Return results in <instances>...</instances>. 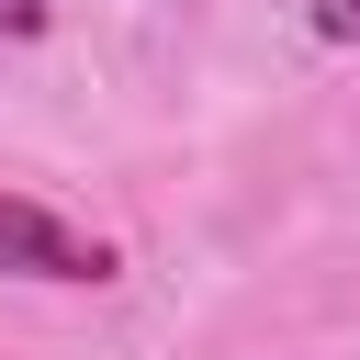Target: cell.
<instances>
[{
	"label": "cell",
	"mask_w": 360,
	"mask_h": 360,
	"mask_svg": "<svg viewBox=\"0 0 360 360\" xmlns=\"http://www.w3.org/2000/svg\"><path fill=\"white\" fill-rule=\"evenodd\" d=\"M0 270H11V281H112V248H101L90 225H68L56 202L0 191Z\"/></svg>",
	"instance_id": "obj_1"
},
{
	"label": "cell",
	"mask_w": 360,
	"mask_h": 360,
	"mask_svg": "<svg viewBox=\"0 0 360 360\" xmlns=\"http://www.w3.org/2000/svg\"><path fill=\"white\" fill-rule=\"evenodd\" d=\"M315 34L326 45H360V0H315Z\"/></svg>",
	"instance_id": "obj_2"
},
{
	"label": "cell",
	"mask_w": 360,
	"mask_h": 360,
	"mask_svg": "<svg viewBox=\"0 0 360 360\" xmlns=\"http://www.w3.org/2000/svg\"><path fill=\"white\" fill-rule=\"evenodd\" d=\"M45 34V0H0V45H34Z\"/></svg>",
	"instance_id": "obj_3"
}]
</instances>
